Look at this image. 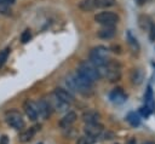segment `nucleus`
Returning a JSON list of instances; mask_svg holds the SVG:
<instances>
[{
  "label": "nucleus",
  "mask_w": 155,
  "mask_h": 144,
  "mask_svg": "<svg viewBox=\"0 0 155 144\" xmlns=\"http://www.w3.org/2000/svg\"><path fill=\"white\" fill-rule=\"evenodd\" d=\"M67 85L71 91L79 92L82 96H91L93 92V86L92 82L85 79L82 75H80L78 71L74 74H70L67 77Z\"/></svg>",
  "instance_id": "nucleus-1"
},
{
  "label": "nucleus",
  "mask_w": 155,
  "mask_h": 144,
  "mask_svg": "<svg viewBox=\"0 0 155 144\" xmlns=\"http://www.w3.org/2000/svg\"><path fill=\"white\" fill-rule=\"evenodd\" d=\"M109 61V48L105 46H96L90 51V62L98 69L108 64Z\"/></svg>",
  "instance_id": "nucleus-2"
},
{
  "label": "nucleus",
  "mask_w": 155,
  "mask_h": 144,
  "mask_svg": "<svg viewBox=\"0 0 155 144\" xmlns=\"http://www.w3.org/2000/svg\"><path fill=\"white\" fill-rule=\"evenodd\" d=\"M78 73L80 75H82L85 79H87L88 81H91L92 83L94 81H98L102 76H101V73H99V69L93 65L90 61H84L79 64L78 67Z\"/></svg>",
  "instance_id": "nucleus-3"
},
{
  "label": "nucleus",
  "mask_w": 155,
  "mask_h": 144,
  "mask_svg": "<svg viewBox=\"0 0 155 144\" xmlns=\"http://www.w3.org/2000/svg\"><path fill=\"white\" fill-rule=\"evenodd\" d=\"M99 73H101V76L107 77L110 82H115V81H119L121 77V65L117 62L110 59L108 64L99 68Z\"/></svg>",
  "instance_id": "nucleus-4"
},
{
  "label": "nucleus",
  "mask_w": 155,
  "mask_h": 144,
  "mask_svg": "<svg viewBox=\"0 0 155 144\" xmlns=\"http://www.w3.org/2000/svg\"><path fill=\"white\" fill-rule=\"evenodd\" d=\"M5 120L7 122V125L15 129H23L24 126H25V122H24V119L22 116V114L17 110H8L6 114H5Z\"/></svg>",
  "instance_id": "nucleus-5"
},
{
  "label": "nucleus",
  "mask_w": 155,
  "mask_h": 144,
  "mask_svg": "<svg viewBox=\"0 0 155 144\" xmlns=\"http://www.w3.org/2000/svg\"><path fill=\"white\" fill-rule=\"evenodd\" d=\"M94 21L99 24H103L104 27H114L119 22V16L114 12H99L94 16Z\"/></svg>",
  "instance_id": "nucleus-6"
},
{
  "label": "nucleus",
  "mask_w": 155,
  "mask_h": 144,
  "mask_svg": "<svg viewBox=\"0 0 155 144\" xmlns=\"http://www.w3.org/2000/svg\"><path fill=\"white\" fill-rule=\"evenodd\" d=\"M84 132L90 140H94L103 133V126L99 122L98 123H86Z\"/></svg>",
  "instance_id": "nucleus-7"
},
{
  "label": "nucleus",
  "mask_w": 155,
  "mask_h": 144,
  "mask_svg": "<svg viewBox=\"0 0 155 144\" xmlns=\"http://www.w3.org/2000/svg\"><path fill=\"white\" fill-rule=\"evenodd\" d=\"M23 109H24V113L25 115L29 117V120L31 121H35L39 116V110H38V105L36 103H34L33 100H25L23 103Z\"/></svg>",
  "instance_id": "nucleus-8"
},
{
  "label": "nucleus",
  "mask_w": 155,
  "mask_h": 144,
  "mask_svg": "<svg viewBox=\"0 0 155 144\" xmlns=\"http://www.w3.org/2000/svg\"><path fill=\"white\" fill-rule=\"evenodd\" d=\"M53 94H54L57 98H59L62 102L67 103V104H71V103L75 100V98H74V96L71 94V92H70V91L64 90V88H61V87L54 88Z\"/></svg>",
  "instance_id": "nucleus-9"
},
{
  "label": "nucleus",
  "mask_w": 155,
  "mask_h": 144,
  "mask_svg": "<svg viewBox=\"0 0 155 144\" xmlns=\"http://www.w3.org/2000/svg\"><path fill=\"white\" fill-rule=\"evenodd\" d=\"M36 105H38L39 115H40L42 119H45V120L48 119L50 115H51V111H52V108H51L48 100H46V99H40V100L36 103Z\"/></svg>",
  "instance_id": "nucleus-10"
},
{
  "label": "nucleus",
  "mask_w": 155,
  "mask_h": 144,
  "mask_svg": "<svg viewBox=\"0 0 155 144\" xmlns=\"http://www.w3.org/2000/svg\"><path fill=\"white\" fill-rule=\"evenodd\" d=\"M38 129H40V126H33V127H29V128H27V129H23V131L19 133V136H18L19 142H22V143H28V142H30V140L34 138V136H35V133L38 132Z\"/></svg>",
  "instance_id": "nucleus-11"
},
{
  "label": "nucleus",
  "mask_w": 155,
  "mask_h": 144,
  "mask_svg": "<svg viewBox=\"0 0 155 144\" xmlns=\"http://www.w3.org/2000/svg\"><path fill=\"white\" fill-rule=\"evenodd\" d=\"M126 98H127V96L121 88H115L109 93V99L114 104H122L126 100Z\"/></svg>",
  "instance_id": "nucleus-12"
},
{
  "label": "nucleus",
  "mask_w": 155,
  "mask_h": 144,
  "mask_svg": "<svg viewBox=\"0 0 155 144\" xmlns=\"http://www.w3.org/2000/svg\"><path fill=\"white\" fill-rule=\"evenodd\" d=\"M78 116L74 111H68L61 120H59V127L62 128H69L75 121H76Z\"/></svg>",
  "instance_id": "nucleus-13"
},
{
  "label": "nucleus",
  "mask_w": 155,
  "mask_h": 144,
  "mask_svg": "<svg viewBox=\"0 0 155 144\" xmlns=\"http://www.w3.org/2000/svg\"><path fill=\"white\" fill-rule=\"evenodd\" d=\"M48 103H50L51 108L54 109V110H57V111H64V110L69 106V104L62 102V100H61L59 98H57L53 93L51 94V97H50V99H48Z\"/></svg>",
  "instance_id": "nucleus-14"
},
{
  "label": "nucleus",
  "mask_w": 155,
  "mask_h": 144,
  "mask_svg": "<svg viewBox=\"0 0 155 144\" xmlns=\"http://www.w3.org/2000/svg\"><path fill=\"white\" fill-rule=\"evenodd\" d=\"M99 119H101V115L93 110H88L82 114V120L85 121V123H98Z\"/></svg>",
  "instance_id": "nucleus-15"
},
{
  "label": "nucleus",
  "mask_w": 155,
  "mask_h": 144,
  "mask_svg": "<svg viewBox=\"0 0 155 144\" xmlns=\"http://www.w3.org/2000/svg\"><path fill=\"white\" fill-rule=\"evenodd\" d=\"M115 34H116V30H115V28H114V27H104V28L99 29V30H98V33H97L98 38L104 39V40L111 39Z\"/></svg>",
  "instance_id": "nucleus-16"
},
{
  "label": "nucleus",
  "mask_w": 155,
  "mask_h": 144,
  "mask_svg": "<svg viewBox=\"0 0 155 144\" xmlns=\"http://www.w3.org/2000/svg\"><path fill=\"white\" fill-rule=\"evenodd\" d=\"M144 98H145V106H147L150 111H154V109H155V102H154L153 90H151V87H150V86L148 87V90H147V93H145Z\"/></svg>",
  "instance_id": "nucleus-17"
},
{
  "label": "nucleus",
  "mask_w": 155,
  "mask_h": 144,
  "mask_svg": "<svg viewBox=\"0 0 155 144\" xmlns=\"http://www.w3.org/2000/svg\"><path fill=\"white\" fill-rule=\"evenodd\" d=\"M126 120L132 127H138L140 125V115L136 111H130L126 116Z\"/></svg>",
  "instance_id": "nucleus-18"
},
{
  "label": "nucleus",
  "mask_w": 155,
  "mask_h": 144,
  "mask_svg": "<svg viewBox=\"0 0 155 144\" xmlns=\"http://www.w3.org/2000/svg\"><path fill=\"white\" fill-rule=\"evenodd\" d=\"M143 77H144V75H143V71H142L140 69H138V68L132 69V71H131V80H132V83H134V85L142 83Z\"/></svg>",
  "instance_id": "nucleus-19"
},
{
  "label": "nucleus",
  "mask_w": 155,
  "mask_h": 144,
  "mask_svg": "<svg viewBox=\"0 0 155 144\" xmlns=\"http://www.w3.org/2000/svg\"><path fill=\"white\" fill-rule=\"evenodd\" d=\"M94 2V8H105V7H111L116 4V0H93Z\"/></svg>",
  "instance_id": "nucleus-20"
},
{
  "label": "nucleus",
  "mask_w": 155,
  "mask_h": 144,
  "mask_svg": "<svg viewBox=\"0 0 155 144\" xmlns=\"http://www.w3.org/2000/svg\"><path fill=\"white\" fill-rule=\"evenodd\" d=\"M127 41H128V45H130L131 50H132L133 52H138V50H139V45H138L136 38H133V35H132L131 31H127Z\"/></svg>",
  "instance_id": "nucleus-21"
},
{
  "label": "nucleus",
  "mask_w": 155,
  "mask_h": 144,
  "mask_svg": "<svg viewBox=\"0 0 155 144\" xmlns=\"http://www.w3.org/2000/svg\"><path fill=\"white\" fill-rule=\"evenodd\" d=\"M79 7L84 11H92L94 10V2L93 0H81L79 2Z\"/></svg>",
  "instance_id": "nucleus-22"
},
{
  "label": "nucleus",
  "mask_w": 155,
  "mask_h": 144,
  "mask_svg": "<svg viewBox=\"0 0 155 144\" xmlns=\"http://www.w3.org/2000/svg\"><path fill=\"white\" fill-rule=\"evenodd\" d=\"M151 24H153V22H151V19L148 16H140L139 17V25H140V28L143 30H145V29L149 30L150 27H151Z\"/></svg>",
  "instance_id": "nucleus-23"
},
{
  "label": "nucleus",
  "mask_w": 155,
  "mask_h": 144,
  "mask_svg": "<svg viewBox=\"0 0 155 144\" xmlns=\"http://www.w3.org/2000/svg\"><path fill=\"white\" fill-rule=\"evenodd\" d=\"M8 53H10V48H5L2 51H0V67L4 65V63L7 61V57H8Z\"/></svg>",
  "instance_id": "nucleus-24"
},
{
  "label": "nucleus",
  "mask_w": 155,
  "mask_h": 144,
  "mask_svg": "<svg viewBox=\"0 0 155 144\" xmlns=\"http://www.w3.org/2000/svg\"><path fill=\"white\" fill-rule=\"evenodd\" d=\"M30 39H31V33H30L29 29H25V30L22 33V35H21V41H22L23 44H27Z\"/></svg>",
  "instance_id": "nucleus-25"
},
{
  "label": "nucleus",
  "mask_w": 155,
  "mask_h": 144,
  "mask_svg": "<svg viewBox=\"0 0 155 144\" xmlns=\"http://www.w3.org/2000/svg\"><path fill=\"white\" fill-rule=\"evenodd\" d=\"M150 113H151V111H150V110H149V109H148L145 105H144V106H142V108L139 109V114H140L142 116H145V117H148V116L150 115Z\"/></svg>",
  "instance_id": "nucleus-26"
},
{
  "label": "nucleus",
  "mask_w": 155,
  "mask_h": 144,
  "mask_svg": "<svg viewBox=\"0 0 155 144\" xmlns=\"http://www.w3.org/2000/svg\"><path fill=\"white\" fill-rule=\"evenodd\" d=\"M149 39L151 41H155V24L154 23L151 24V27L149 29Z\"/></svg>",
  "instance_id": "nucleus-27"
},
{
  "label": "nucleus",
  "mask_w": 155,
  "mask_h": 144,
  "mask_svg": "<svg viewBox=\"0 0 155 144\" xmlns=\"http://www.w3.org/2000/svg\"><path fill=\"white\" fill-rule=\"evenodd\" d=\"M0 12L1 13H8L10 12V6L8 5H6V4H4V2H0Z\"/></svg>",
  "instance_id": "nucleus-28"
},
{
  "label": "nucleus",
  "mask_w": 155,
  "mask_h": 144,
  "mask_svg": "<svg viewBox=\"0 0 155 144\" xmlns=\"http://www.w3.org/2000/svg\"><path fill=\"white\" fill-rule=\"evenodd\" d=\"M91 143H92V140H90L87 137H80L78 139V143L76 144H91Z\"/></svg>",
  "instance_id": "nucleus-29"
},
{
  "label": "nucleus",
  "mask_w": 155,
  "mask_h": 144,
  "mask_svg": "<svg viewBox=\"0 0 155 144\" xmlns=\"http://www.w3.org/2000/svg\"><path fill=\"white\" fill-rule=\"evenodd\" d=\"M0 144H8V139H7L6 136H2L0 138Z\"/></svg>",
  "instance_id": "nucleus-30"
},
{
  "label": "nucleus",
  "mask_w": 155,
  "mask_h": 144,
  "mask_svg": "<svg viewBox=\"0 0 155 144\" xmlns=\"http://www.w3.org/2000/svg\"><path fill=\"white\" fill-rule=\"evenodd\" d=\"M0 2H4V4H6V5H12V4H15V0H0Z\"/></svg>",
  "instance_id": "nucleus-31"
},
{
  "label": "nucleus",
  "mask_w": 155,
  "mask_h": 144,
  "mask_svg": "<svg viewBox=\"0 0 155 144\" xmlns=\"http://www.w3.org/2000/svg\"><path fill=\"white\" fill-rule=\"evenodd\" d=\"M126 144H137V142H136V139L134 138H131V139H128L127 140V143Z\"/></svg>",
  "instance_id": "nucleus-32"
},
{
  "label": "nucleus",
  "mask_w": 155,
  "mask_h": 144,
  "mask_svg": "<svg viewBox=\"0 0 155 144\" xmlns=\"http://www.w3.org/2000/svg\"><path fill=\"white\" fill-rule=\"evenodd\" d=\"M137 2H138V5H143V4H145L148 0H136Z\"/></svg>",
  "instance_id": "nucleus-33"
},
{
  "label": "nucleus",
  "mask_w": 155,
  "mask_h": 144,
  "mask_svg": "<svg viewBox=\"0 0 155 144\" xmlns=\"http://www.w3.org/2000/svg\"><path fill=\"white\" fill-rule=\"evenodd\" d=\"M144 144H155V143H154V142H145Z\"/></svg>",
  "instance_id": "nucleus-34"
},
{
  "label": "nucleus",
  "mask_w": 155,
  "mask_h": 144,
  "mask_svg": "<svg viewBox=\"0 0 155 144\" xmlns=\"http://www.w3.org/2000/svg\"><path fill=\"white\" fill-rule=\"evenodd\" d=\"M40 144H41V143H40Z\"/></svg>",
  "instance_id": "nucleus-35"
}]
</instances>
